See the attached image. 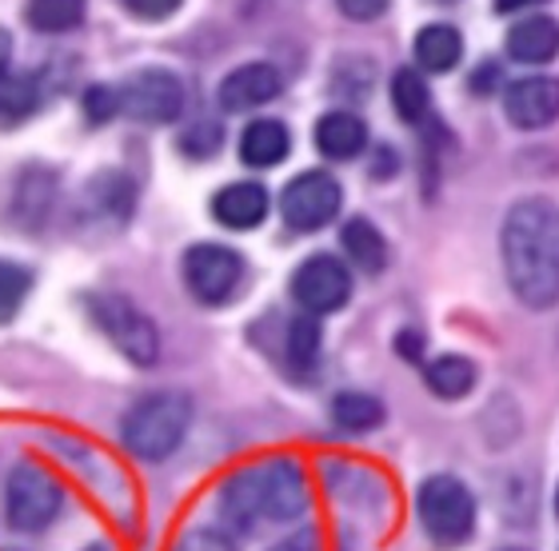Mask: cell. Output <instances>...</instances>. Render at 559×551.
<instances>
[{"instance_id": "obj_21", "label": "cell", "mask_w": 559, "mask_h": 551, "mask_svg": "<svg viewBox=\"0 0 559 551\" xmlns=\"http://www.w3.org/2000/svg\"><path fill=\"white\" fill-rule=\"evenodd\" d=\"M36 81L24 76V72H0V124H21L24 117L36 112Z\"/></svg>"}, {"instance_id": "obj_12", "label": "cell", "mask_w": 559, "mask_h": 551, "mask_svg": "<svg viewBox=\"0 0 559 551\" xmlns=\"http://www.w3.org/2000/svg\"><path fill=\"white\" fill-rule=\"evenodd\" d=\"M280 88H284V76H280L272 64H240L236 72H228L221 81V108L224 112H248V108H260L276 100Z\"/></svg>"}, {"instance_id": "obj_3", "label": "cell", "mask_w": 559, "mask_h": 551, "mask_svg": "<svg viewBox=\"0 0 559 551\" xmlns=\"http://www.w3.org/2000/svg\"><path fill=\"white\" fill-rule=\"evenodd\" d=\"M188 423H192V399L185 392H152L124 411L120 435H124V447L132 456L156 464L180 447Z\"/></svg>"}, {"instance_id": "obj_22", "label": "cell", "mask_w": 559, "mask_h": 551, "mask_svg": "<svg viewBox=\"0 0 559 551\" xmlns=\"http://www.w3.org/2000/svg\"><path fill=\"white\" fill-rule=\"evenodd\" d=\"M24 21L36 33H69L84 21V0H28Z\"/></svg>"}, {"instance_id": "obj_35", "label": "cell", "mask_w": 559, "mask_h": 551, "mask_svg": "<svg viewBox=\"0 0 559 551\" xmlns=\"http://www.w3.org/2000/svg\"><path fill=\"white\" fill-rule=\"evenodd\" d=\"M9 57H12V40H9V33L0 28V72H4V64H9Z\"/></svg>"}, {"instance_id": "obj_18", "label": "cell", "mask_w": 559, "mask_h": 551, "mask_svg": "<svg viewBox=\"0 0 559 551\" xmlns=\"http://www.w3.org/2000/svg\"><path fill=\"white\" fill-rule=\"evenodd\" d=\"M340 240H344V252H348L364 272H384L388 240L380 236V228H376L372 220H364V216L348 220L344 224V232H340Z\"/></svg>"}, {"instance_id": "obj_13", "label": "cell", "mask_w": 559, "mask_h": 551, "mask_svg": "<svg viewBox=\"0 0 559 551\" xmlns=\"http://www.w3.org/2000/svg\"><path fill=\"white\" fill-rule=\"evenodd\" d=\"M212 216H216L224 228L248 232V228H257V224L269 216V188L252 184V180H236V184L221 188V192L212 196Z\"/></svg>"}, {"instance_id": "obj_7", "label": "cell", "mask_w": 559, "mask_h": 551, "mask_svg": "<svg viewBox=\"0 0 559 551\" xmlns=\"http://www.w3.org/2000/svg\"><path fill=\"white\" fill-rule=\"evenodd\" d=\"M245 280V260L240 252L224 244H197L185 252V284L200 304H224Z\"/></svg>"}, {"instance_id": "obj_5", "label": "cell", "mask_w": 559, "mask_h": 551, "mask_svg": "<svg viewBox=\"0 0 559 551\" xmlns=\"http://www.w3.org/2000/svg\"><path fill=\"white\" fill-rule=\"evenodd\" d=\"M88 312H93V320L100 324V332H105L108 340L117 344V352L129 356L132 364L136 368L156 364V356H160V332H156V324L132 300L100 292L88 300Z\"/></svg>"}, {"instance_id": "obj_33", "label": "cell", "mask_w": 559, "mask_h": 551, "mask_svg": "<svg viewBox=\"0 0 559 551\" xmlns=\"http://www.w3.org/2000/svg\"><path fill=\"white\" fill-rule=\"evenodd\" d=\"M272 551H320V536H316L312 528H300V531H292L288 540H280Z\"/></svg>"}, {"instance_id": "obj_30", "label": "cell", "mask_w": 559, "mask_h": 551, "mask_svg": "<svg viewBox=\"0 0 559 551\" xmlns=\"http://www.w3.org/2000/svg\"><path fill=\"white\" fill-rule=\"evenodd\" d=\"M173 551H236V548H233V540H228L224 531L197 528V531H188V536H180V543H176Z\"/></svg>"}, {"instance_id": "obj_15", "label": "cell", "mask_w": 559, "mask_h": 551, "mask_svg": "<svg viewBox=\"0 0 559 551\" xmlns=\"http://www.w3.org/2000/svg\"><path fill=\"white\" fill-rule=\"evenodd\" d=\"M368 144V129H364L360 117L352 112H328L316 124V148L328 156V160H352V156L364 153Z\"/></svg>"}, {"instance_id": "obj_28", "label": "cell", "mask_w": 559, "mask_h": 551, "mask_svg": "<svg viewBox=\"0 0 559 551\" xmlns=\"http://www.w3.org/2000/svg\"><path fill=\"white\" fill-rule=\"evenodd\" d=\"M224 148V129L221 124H212V120H200L192 129L180 136V153L192 156V160H209Z\"/></svg>"}, {"instance_id": "obj_6", "label": "cell", "mask_w": 559, "mask_h": 551, "mask_svg": "<svg viewBox=\"0 0 559 551\" xmlns=\"http://www.w3.org/2000/svg\"><path fill=\"white\" fill-rule=\"evenodd\" d=\"M60 483L48 476L40 464H16L4 488V516L9 528L16 531H40L48 528L60 512Z\"/></svg>"}, {"instance_id": "obj_32", "label": "cell", "mask_w": 559, "mask_h": 551, "mask_svg": "<svg viewBox=\"0 0 559 551\" xmlns=\"http://www.w3.org/2000/svg\"><path fill=\"white\" fill-rule=\"evenodd\" d=\"M336 4L348 21H376V16H384L392 0H336Z\"/></svg>"}, {"instance_id": "obj_20", "label": "cell", "mask_w": 559, "mask_h": 551, "mask_svg": "<svg viewBox=\"0 0 559 551\" xmlns=\"http://www.w3.org/2000/svg\"><path fill=\"white\" fill-rule=\"evenodd\" d=\"M424 375H428V387L436 392V396L460 399L472 392V384H476V364L464 360V356H436Z\"/></svg>"}, {"instance_id": "obj_10", "label": "cell", "mask_w": 559, "mask_h": 551, "mask_svg": "<svg viewBox=\"0 0 559 551\" xmlns=\"http://www.w3.org/2000/svg\"><path fill=\"white\" fill-rule=\"evenodd\" d=\"M292 296L304 312H340L352 296V276L336 256H308L292 276Z\"/></svg>"}, {"instance_id": "obj_9", "label": "cell", "mask_w": 559, "mask_h": 551, "mask_svg": "<svg viewBox=\"0 0 559 551\" xmlns=\"http://www.w3.org/2000/svg\"><path fill=\"white\" fill-rule=\"evenodd\" d=\"M340 200H344V192L328 172H300L280 196V216L296 232H316V228L332 224Z\"/></svg>"}, {"instance_id": "obj_27", "label": "cell", "mask_w": 559, "mask_h": 551, "mask_svg": "<svg viewBox=\"0 0 559 551\" xmlns=\"http://www.w3.org/2000/svg\"><path fill=\"white\" fill-rule=\"evenodd\" d=\"M28 284H33V276H28L21 264L0 260V324H9V320L21 312L24 296H28Z\"/></svg>"}, {"instance_id": "obj_23", "label": "cell", "mask_w": 559, "mask_h": 551, "mask_svg": "<svg viewBox=\"0 0 559 551\" xmlns=\"http://www.w3.org/2000/svg\"><path fill=\"white\" fill-rule=\"evenodd\" d=\"M428 84H424V76H419L416 69H400L396 76H392V108H396V117H404L408 124H416V120L428 117Z\"/></svg>"}, {"instance_id": "obj_19", "label": "cell", "mask_w": 559, "mask_h": 551, "mask_svg": "<svg viewBox=\"0 0 559 551\" xmlns=\"http://www.w3.org/2000/svg\"><path fill=\"white\" fill-rule=\"evenodd\" d=\"M332 420L344 428V432H372L384 423V404L368 392H340L332 399Z\"/></svg>"}, {"instance_id": "obj_29", "label": "cell", "mask_w": 559, "mask_h": 551, "mask_svg": "<svg viewBox=\"0 0 559 551\" xmlns=\"http://www.w3.org/2000/svg\"><path fill=\"white\" fill-rule=\"evenodd\" d=\"M84 112H88V120H112L120 112V93H112L108 84H93L88 93H84Z\"/></svg>"}, {"instance_id": "obj_11", "label": "cell", "mask_w": 559, "mask_h": 551, "mask_svg": "<svg viewBox=\"0 0 559 551\" xmlns=\"http://www.w3.org/2000/svg\"><path fill=\"white\" fill-rule=\"evenodd\" d=\"M503 112L515 129H544L559 117V81L556 76H524L508 84Z\"/></svg>"}, {"instance_id": "obj_17", "label": "cell", "mask_w": 559, "mask_h": 551, "mask_svg": "<svg viewBox=\"0 0 559 551\" xmlns=\"http://www.w3.org/2000/svg\"><path fill=\"white\" fill-rule=\"evenodd\" d=\"M464 57V40L455 33L452 24H428V28H419L416 36V60L419 69L428 72H452Z\"/></svg>"}, {"instance_id": "obj_26", "label": "cell", "mask_w": 559, "mask_h": 551, "mask_svg": "<svg viewBox=\"0 0 559 551\" xmlns=\"http://www.w3.org/2000/svg\"><path fill=\"white\" fill-rule=\"evenodd\" d=\"M88 196L100 204V208H108L117 220H124L132 212V180L120 177V172H100V177L88 184Z\"/></svg>"}, {"instance_id": "obj_24", "label": "cell", "mask_w": 559, "mask_h": 551, "mask_svg": "<svg viewBox=\"0 0 559 551\" xmlns=\"http://www.w3.org/2000/svg\"><path fill=\"white\" fill-rule=\"evenodd\" d=\"M48 204H52V172H24L21 188H16V212H21L24 224H40L45 220Z\"/></svg>"}, {"instance_id": "obj_8", "label": "cell", "mask_w": 559, "mask_h": 551, "mask_svg": "<svg viewBox=\"0 0 559 551\" xmlns=\"http://www.w3.org/2000/svg\"><path fill=\"white\" fill-rule=\"evenodd\" d=\"M120 112H129L140 124H168L185 112V84L164 69L136 72L120 88Z\"/></svg>"}, {"instance_id": "obj_31", "label": "cell", "mask_w": 559, "mask_h": 551, "mask_svg": "<svg viewBox=\"0 0 559 551\" xmlns=\"http://www.w3.org/2000/svg\"><path fill=\"white\" fill-rule=\"evenodd\" d=\"M120 4H124L136 21H164V16H173L185 0H120Z\"/></svg>"}, {"instance_id": "obj_1", "label": "cell", "mask_w": 559, "mask_h": 551, "mask_svg": "<svg viewBox=\"0 0 559 551\" xmlns=\"http://www.w3.org/2000/svg\"><path fill=\"white\" fill-rule=\"evenodd\" d=\"M503 272L527 308L559 300V208L548 200H520L503 220Z\"/></svg>"}, {"instance_id": "obj_14", "label": "cell", "mask_w": 559, "mask_h": 551, "mask_svg": "<svg viewBox=\"0 0 559 551\" xmlns=\"http://www.w3.org/2000/svg\"><path fill=\"white\" fill-rule=\"evenodd\" d=\"M508 52L524 64H548L559 52V24L551 16H527L508 33Z\"/></svg>"}, {"instance_id": "obj_4", "label": "cell", "mask_w": 559, "mask_h": 551, "mask_svg": "<svg viewBox=\"0 0 559 551\" xmlns=\"http://www.w3.org/2000/svg\"><path fill=\"white\" fill-rule=\"evenodd\" d=\"M419 507V524L440 548H460V543L472 540L476 531V500L464 483L452 480V476H431V480L419 483L416 495Z\"/></svg>"}, {"instance_id": "obj_38", "label": "cell", "mask_w": 559, "mask_h": 551, "mask_svg": "<svg viewBox=\"0 0 559 551\" xmlns=\"http://www.w3.org/2000/svg\"><path fill=\"white\" fill-rule=\"evenodd\" d=\"M556 507H559V492H556Z\"/></svg>"}, {"instance_id": "obj_36", "label": "cell", "mask_w": 559, "mask_h": 551, "mask_svg": "<svg viewBox=\"0 0 559 551\" xmlns=\"http://www.w3.org/2000/svg\"><path fill=\"white\" fill-rule=\"evenodd\" d=\"M84 551H112L108 543H93V548H84Z\"/></svg>"}, {"instance_id": "obj_16", "label": "cell", "mask_w": 559, "mask_h": 551, "mask_svg": "<svg viewBox=\"0 0 559 551\" xmlns=\"http://www.w3.org/2000/svg\"><path fill=\"white\" fill-rule=\"evenodd\" d=\"M292 148V136L280 120H252L240 136V160L248 168H272L280 165Z\"/></svg>"}, {"instance_id": "obj_2", "label": "cell", "mask_w": 559, "mask_h": 551, "mask_svg": "<svg viewBox=\"0 0 559 551\" xmlns=\"http://www.w3.org/2000/svg\"><path fill=\"white\" fill-rule=\"evenodd\" d=\"M221 519L233 531H257L260 524H284L308 507V480L292 459H264L236 471L221 488Z\"/></svg>"}, {"instance_id": "obj_37", "label": "cell", "mask_w": 559, "mask_h": 551, "mask_svg": "<svg viewBox=\"0 0 559 551\" xmlns=\"http://www.w3.org/2000/svg\"><path fill=\"white\" fill-rule=\"evenodd\" d=\"M503 551H524V548H503Z\"/></svg>"}, {"instance_id": "obj_25", "label": "cell", "mask_w": 559, "mask_h": 551, "mask_svg": "<svg viewBox=\"0 0 559 551\" xmlns=\"http://www.w3.org/2000/svg\"><path fill=\"white\" fill-rule=\"evenodd\" d=\"M316 356H320V320H316V312H304L288 324V360L300 372H308L316 364Z\"/></svg>"}, {"instance_id": "obj_34", "label": "cell", "mask_w": 559, "mask_h": 551, "mask_svg": "<svg viewBox=\"0 0 559 551\" xmlns=\"http://www.w3.org/2000/svg\"><path fill=\"white\" fill-rule=\"evenodd\" d=\"M532 4H544V0H496L500 12H520V9H532Z\"/></svg>"}]
</instances>
